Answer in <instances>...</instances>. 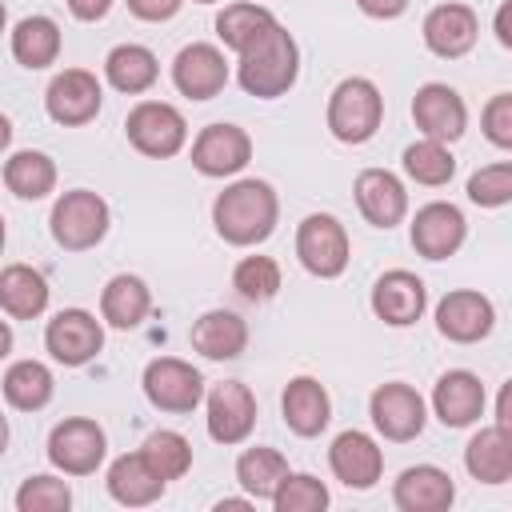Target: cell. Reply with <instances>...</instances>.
<instances>
[{"label": "cell", "mask_w": 512, "mask_h": 512, "mask_svg": "<svg viewBox=\"0 0 512 512\" xmlns=\"http://www.w3.org/2000/svg\"><path fill=\"white\" fill-rule=\"evenodd\" d=\"M108 440L104 428L88 416H68L48 432V460L64 476H92L104 464Z\"/></svg>", "instance_id": "cell-7"}, {"label": "cell", "mask_w": 512, "mask_h": 512, "mask_svg": "<svg viewBox=\"0 0 512 512\" xmlns=\"http://www.w3.org/2000/svg\"><path fill=\"white\" fill-rule=\"evenodd\" d=\"M108 224H112V212H108L104 196H96V192H88V188L64 192V196L52 204V216H48L52 240H56L64 252H88V248H96V244L108 236Z\"/></svg>", "instance_id": "cell-4"}, {"label": "cell", "mask_w": 512, "mask_h": 512, "mask_svg": "<svg viewBox=\"0 0 512 512\" xmlns=\"http://www.w3.org/2000/svg\"><path fill=\"white\" fill-rule=\"evenodd\" d=\"M52 392H56V380L40 360H16L4 372V400L20 412H40L52 400Z\"/></svg>", "instance_id": "cell-33"}, {"label": "cell", "mask_w": 512, "mask_h": 512, "mask_svg": "<svg viewBox=\"0 0 512 512\" xmlns=\"http://www.w3.org/2000/svg\"><path fill=\"white\" fill-rule=\"evenodd\" d=\"M268 504L276 512H320V508H328V488H324V480H316L308 472H288Z\"/></svg>", "instance_id": "cell-39"}, {"label": "cell", "mask_w": 512, "mask_h": 512, "mask_svg": "<svg viewBox=\"0 0 512 512\" xmlns=\"http://www.w3.org/2000/svg\"><path fill=\"white\" fill-rule=\"evenodd\" d=\"M296 256H300L304 272H312L320 280L340 276L348 268V260H352V244H348L344 224L332 212L304 216L300 228H296Z\"/></svg>", "instance_id": "cell-5"}, {"label": "cell", "mask_w": 512, "mask_h": 512, "mask_svg": "<svg viewBox=\"0 0 512 512\" xmlns=\"http://www.w3.org/2000/svg\"><path fill=\"white\" fill-rule=\"evenodd\" d=\"M124 132H128L132 148L144 152V156H152V160L176 156V152L184 148V140H188V124H184L180 108H172V104H164V100H140V104L128 112Z\"/></svg>", "instance_id": "cell-6"}, {"label": "cell", "mask_w": 512, "mask_h": 512, "mask_svg": "<svg viewBox=\"0 0 512 512\" xmlns=\"http://www.w3.org/2000/svg\"><path fill=\"white\" fill-rule=\"evenodd\" d=\"M276 220H280V200H276L272 184L256 180V176L228 184L212 204L216 236L236 248H252L260 240H268L276 232Z\"/></svg>", "instance_id": "cell-1"}, {"label": "cell", "mask_w": 512, "mask_h": 512, "mask_svg": "<svg viewBox=\"0 0 512 512\" xmlns=\"http://www.w3.org/2000/svg\"><path fill=\"white\" fill-rule=\"evenodd\" d=\"M4 448H8V420L0 416V452H4Z\"/></svg>", "instance_id": "cell-50"}, {"label": "cell", "mask_w": 512, "mask_h": 512, "mask_svg": "<svg viewBox=\"0 0 512 512\" xmlns=\"http://www.w3.org/2000/svg\"><path fill=\"white\" fill-rule=\"evenodd\" d=\"M496 424L512 432V416H508V388H500V400H496Z\"/></svg>", "instance_id": "cell-47"}, {"label": "cell", "mask_w": 512, "mask_h": 512, "mask_svg": "<svg viewBox=\"0 0 512 512\" xmlns=\"http://www.w3.org/2000/svg\"><path fill=\"white\" fill-rule=\"evenodd\" d=\"M140 452H144V460H148L164 480H180V476L192 468V444H188L180 432H172V428L152 432V436L140 444Z\"/></svg>", "instance_id": "cell-37"}, {"label": "cell", "mask_w": 512, "mask_h": 512, "mask_svg": "<svg viewBox=\"0 0 512 512\" xmlns=\"http://www.w3.org/2000/svg\"><path fill=\"white\" fill-rule=\"evenodd\" d=\"M356 208L372 228H396L408 216V192L388 168H364L352 184Z\"/></svg>", "instance_id": "cell-21"}, {"label": "cell", "mask_w": 512, "mask_h": 512, "mask_svg": "<svg viewBox=\"0 0 512 512\" xmlns=\"http://www.w3.org/2000/svg\"><path fill=\"white\" fill-rule=\"evenodd\" d=\"M496 36H500V44H504V48H512V32H508V4H500V12H496Z\"/></svg>", "instance_id": "cell-46"}, {"label": "cell", "mask_w": 512, "mask_h": 512, "mask_svg": "<svg viewBox=\"0 0 512 512\" xmlns=\"http://www.w3.org/2000/svg\"><path fill=\"white\" fill-rule=\"evenodd\" d=\"M152 312V292H148V284L140 280V276H128V272H120V276H112L108 284H104V292H100V316L112 324V328H136L144 316Z\"/></svg>", "instance_id": "cell-29"}, {"label": "cell", "mask_w": 512, "mask_h": 512, "mask_svg": "<svg viewBox=\"0 0 512 512\" xmlns=\"http://www.w3.org/2000/svg\"><path fill=\"white\" fill-rule=\"evenodd\" d=\"M104 76H108V84L116 92L140 96V92H148L156 84L160 64H156L152 48H144V44H116L108 52V60H104Z\"/></svg>", "instance_id": "cell-30"}, {"label": "cell", "mask_w": 512, "mask_h": 512, "mask_svg": "<svg viewBox=\"0 0 512 512\" xmlns=\"http://www.w3.org/2000/svg\"><path fill=\"white\" fill-rule=\"evenodd\" d=\"M404 172L424 188H444L456 176V156L440 140H416L404 148Z\"/></svg>", "instance_id": "cell-35"}, {"label": "cell", "mask_w": 512, "mask_h": 512, "mask_svg": "<svg viewBox=\"0 0 512 512\" xmlns=\"http://www.w3.org/2000/svg\"><path fill=\"white\" fill-rule=\"evenodd\" d=\"M192 348L208 360H236L248 348V324L228 308H212L192 324Z\"/></svg>", "instance_id": "cell-27"}, {"label": "cell", "mask_w": 512, "mask_h": 512, "mask_svg": "<svg viewBox=\"0 0 512 512\" xmlns=\"http://www.w3.org/2000/svg\"><path fill=\"white\" fill-rule=\"evenodd\" d=\"M476 36H480V20L468 4H436L428 16H424V44L432 56L440 60H460L476 48Z\"/></svg>", "instance_id": "cell-17"}, {"label": "cell", "mask_w": 512, "mask_h": 512, "mask_svg": "<svg viewBox=\"0 0 512 512\" xmlns=\"http://www.w3.org/2000/svg\"><path fill=\"white\" fill-rule=\"evenodd\" d=\"M412 120H416V128L428 140L452 144L468 128V108H464V100H460L456 88L432 80V84H420L416 88V96H412Z\"/></svg>", "instance_id": "cell-12"}, {"label": "cell", "mask_w": 512, "mask_h": 512, "mask_svg": "<svg viewBox=\"0 0 512 512\" xmlns=\"http://www.w3.org/2000/svg\"><path fill=\"white\" fill-rule=\"evenodd\" d=\"M4 184L20 200H44L56 188V164L48 152H36V148L12 152L4 160Z\"/></svg>", "instance_id": "cell-32"}, {"label": "cell", "mask_w": 512, "mask_h": 512, "mask_svg": "<svg viewBox=\"0 0 512 512\" xmlns=\"http://www.w3.org/2000/svg\"><path fill=\"white\" fill-rule=\"evenodd\" d=\"M108 8H112V0H68V12H72L76 20H84V24L104 20V16H108Z\"/></svg>", "instance_id": "cell-44"}, {"label": "cell", "mask_w": 512, "mask_h": 512, "mask_svg": "<svg viewBox=\"0 0 512 512\" xmlns=\"http://www.w3.org/2000/svg\"><path fill=\"white\" fill-rule=\"evenodd\" d=\"M232 288L252 300V304H264L280 292V264L272 256H244L236 268H232Z\"/></svg>", "instance_id": "cell-38"}, {"label": "cell", "mask_w": 512, "mask_h": 512, "mask_svg": "<svg viewBox=\"0 0 512 512\" xmlns=\"http://www.w3.org/2000/svg\"><path fill=\"white\" fill-rule=\"evenodd\" d=\"M356 4H360V12L372 16V20H396V16L408 8V0H356Z\"/></svg>", "instance_id": "cell-45"}, {"label": "cell", "mask_w": 512, "mask_h": 512, "mask_svg": "<svg viewBox=\"0 0 512 512\" xmlns=\"http://www.w3.org/2000/svg\"><path fill=\"white\" fill-rule=\"evenodd\" d=\"M196 4H216V0H196Z\"/></svg>", "instance_id": "cell-53"}, {"label": "cell", "mask_w": 512, "mask_h": 512, "mask_svg": "<svg viewBox=\"0 0 512 512\" xmlns=\"http://www.w3.org/2000/svg\"><path fill=\"white\" fill-rule=\"evenodd\" d=\"M468 200L480 208H504L512 200V164L500 160V164L476 168L468 176Z\"/></svg>", "instance_id": "cell-41"}, {"label": "cell", "mask_w": 512, "mask_h": 512, "mask_svg": "<svg viewBox=\"0 0 512 512\" xmlns=\"http://www.w3.org/2000/svg\"><path fill=\"white\" fill-rule=\"evenodd\" d=\"M4 24H8V8L0 4V32H4Z\"/></svg>", "instance_id": "cell-51"}, {"label": "cell", "mask_w": 512, "mask_h": 512, "mask_svg": "<svg viewBox=\"0 0 512 512\" xmlns=\"http://www.w3.org/2000/svg\"><path fill=\"white\" fill-rule=\"evenodd\" d=\"M0 252H4V216H0Z\"/></svg>", "instance_id": "cell-52"}, {"label": "cell", "mask_w": 512, "mask_h": 512, "mask_svg": "<svg viewBox=\"0 0 512 512\" xmlns=\"http://www.w3.org/2000/svg\"><path fill=\"white\" fill-rule=\"evenodd\" d=\"M280 412H284V424L296 436H320L332 420V400H328V392L316 376H292L284 384Z\"/></svg>", "instance_id": "cell-24"}, {"label": "cell", "mask_w": 512, "mask_h": 512, "mask_svg": "<svg viewBox=\"0 0 512 512\" xmlns=\"http://www.w3.org/2000/svg\"><path fill=\"white\" fill-rule=\"evenodd\" d=\"M12 56L24 68H48L60 56V24L52 16H24L12 28Z\"/></svg>", "instance_id": "cell-31"}, {"label": "cell", "mask_w": 512, "mask_h": 512, "mask_svg": "<svg viewBox=\"0 0 512 512\" xmlns=\"http://www.w3.org/2000/svg\"><path fill=\"white\" fill-rule=\"evenodd\" d=\"M424 308H428V288H424V280H420L416 272H408V268H392V272H384V276L372 284V312H376L384 324H392V328L416 324V320L424 316Z\"/></svg>", "instance_id": "cell-19"}, {"label": "cell", "mask_w": 512, "mask_h": 512, "mask_svg": "<svg viewBox=\"0 0 512 512\" xmlns=\"http://www.w3.org/2000/svg\"><path fill=\"white\" fill-rule=\"evenodd\" d=\"M252 160V136L240 124H208L192 140V168L200 176H236Z\"/></svg>", "instance_id": "cell-13"}, {"label": "cell", "mask_w": 512, "mask_h": 512, "mask_svg": "<svg viewBox=\"0 0 512 512\" xmlns=\"http://www.w3.org/2000/svg\"><path fill=\"white\" fill-rule=\"evenodd\" d=\"M8 144H12V120H8L4 112H0V152H4Z\"/></svg>", "instance_id": "cell-49"}, {"label": "cell", "mask_w": 512, "mask_h": 512, "mask_svg": "<svg viewBox=\"0 0 512 512\" xmlns=\"http://www.w3.org/2000/svg\"><path fill=\"white\" fill-rule=\"evenodd\" d=\"M384 120V96L372 80L364 76H348L332 88L328 96V132L340 144H364L376 136Z\"/></svg>", "instance_id": "cell-3"}, {"label": "cell", "mask_w": 512, "mask_h": 512, "mask_svg": "<svg viewBox=\"0 0 512 512\" xmlns=\"http://www.w3.org/2000/svg\"><path fill=\"white\" fill-rule=\"evenodd\" d=\"M328 464H332V476H336L340 484L364 492V488H372V484L380 480V472H384V452H380V444H376L368 432L348 428V432H340V436L332 440Z\"/></svg>", "instance_id": "cell-22"}, {"label": "cell", "mask_w": 512, "mask_h": 512, "mask_svg": "<svg viewBox=\"0 0 512 512\" xmlns=\"http://www.w3.org/2000/svg\"><path fill=\"white\" fill-rule=\"evenodd\" d=\"M0 308L12 320H36L48 308V280L28 264L0 268Z\"/></svg>", "instance_id": "cell-28"}, {"label": "cell", "mask_w": 512, "mask_h": 512, "mask_svg": "<svg viewBox=\"0 0 512 512\" xmlns=\"http://www.w3.org/2000/svg\"><path fill=\"white\" fill-rule=\"evenodd\" d=\"M144 396L160 412H192L204 400V376L180 356H156L144 368Z\"/></svg>", "instance_id": "cell-9"}, {"label": "cell", "mask_w": 512, "mask_h": 512, "mask_svg": "<svg viewBox=\"0 0 512 512\" xmlns=\"http://www.w3.org/2000/svg\"><path fill=\"white\" fill-rule=\"evenodd\" d=\"M172 84L188 100H212L228 84V60L216 44H188L172 60Z\"/></svg>", "instance_id": "cell-16"}, {"label": "cell", "mask_w": 512, "mask_h": 512, "mask_svg": "<svg viewBox=\"0 0 512 512\" xmlns=\"http://www.w3.org/2000/svg\"><path fill=\"white\" fill-rule=\"evenodd\" d=\"M496 328V308L484 292L456 288L436 304V332L452 344H476Z\"/></svg>", "instance_id": "cell-14"}, {"label": "cell", "mask_w": 512, "mask_h": 512, "mask_svg": "<svg viewBox=\"0 0 512 512\" xmlns=\"http://www.w3.org/2000/svg\"><path fill=\"white\" fill-rule=\"evenodd\" d=\"M168 488V480L144 460V452H124L112 460L108 468V492L116 504H128V508H144L152 500H160Z\"/></svg>", "instance_id": "cell-25"}, {"label": "cell", "mask_w": 512, "mask_h": 512, "mask_svg": "<svg viewBox=\"0 0 512 512\" xmlns=\"http://www.w3.org/2000/svg\"><path fill=\"white\" fill-rule=\"evenodd\" d=\"M288 476V460L276 448H244L236 460V480L248 492V500H272L280 480Z\"/></svg>", "instance_id": "cell-34"}, {"label": "cell", "mask_w": 512, "mask_h": 512, "mask_svg": "<svg viewBox=\"0 0 512 512\" xmlns=\"http://www.w3.org/2000/svg\"><path fill=\"white\" fill-rule=\"evenodd\" d=\"M256 428V396L240 380H224L208 392V436L216 444H244Z\"/></svg>", "instance_id": "cell-15"}, {"label": "cell", "mask_w": 512, "mask_h": 512, "mask_svg": "<svg viewBox=\"0 0 512 512\" xmlns=\"http://www.w3.org/2000/svg\"><path fill=\"white\" fill-rule=\"evenodd\" d=\"M184 0H128V12L136 20H148V24H160V20H172L180 12Z\"/></svg>", "instance_id": "cell-43"}, {"label": "cell", "mask_w": 512, "mask_h": 512, "mask_svg": "<svg viewBox=\"0 0 512 512\" xmlns=\"http://www.w3.org/2000/svg\"><path fill=\"white\" fill-rule=\"evenodd\" d=\"M44 348L52 352V360H60L64 368H80L88 364L100 348H104V328L92 312L84 308H64L48 320L44 328Z\"/></svg>", "instance_id": "cell-11"}, {"label": "cell", "mask_w": 512, "mask_h": 512, "mask_svg": "<svg viewBox=\"0 0 512 512\" xmlns=\"http://www.w3.org/2000/svg\"><path fill=\"white\" fill-rule=\"evenodd\" d=\"M236 56H240L236 80H240V88H244L248 96H256V100H276V96H284V92L296 84V76H300V48H296L292 32H288L280 20L268 24L256 40H248Z\"/></svg>", "instance_id": "cell-2"}, {"label": "cell", "mask_w": 512, "mask_h": 512, "mask_svg": "<svg viewBox=\"0 0 512 512\" xmlns=\"http://www.w3.org/2000/svg\"><path fill=\"white\" fill-rule=\"evenodd\" d=\"M484 404H488L484 384L468 368L444 372L436 380V388H432V412H436V420L444 428H468V424H476L484 416Z\"/></svg>", "instance_id": "cell-20"}, {"label": "cell", "mask_w": 512, "mask_h": 512, "mask_svg": "<svg viewBox=\"0 0 512 512\" xmlns=\"http://www.w3.org/2000/svg\"><path fill=\"white\" fill-rule=\"evenodd\" d=\"M16 508L20 512H68L72 488L60 476H28L16 488Z\"/></svg>", "instance_id": "cell-40"}, {"label": "cell", "mask_w": 512, "mask_h": 512, "mask_svg": "<svg viewBox=\"0 0 512 512\" xmlns=\"http://www.w3.org/2000/svg\"><path fill=\"white\" fill-rule=\"evenodd\" d=\"M392 500H396L400 512H444L456 500V484L436 464H412L396 476Z\"/></svg>", "instance_id": "cell-23"}, {"label": "cell", "mask_w": 512, "mask_h": 512, "mask_svg": "<svg viewBox=\"0 0 512 512\" xmlns=\"http://www.w3.org/2000/svg\"><path fill=\"white\" fill-rule=\"evenodd\" d=\"M468 236L464 212L448 200H432L412 216V248L424 260H448Z\"/></svg>", "instance_id": "cell-18"}, {"label": "cell", "mask_w": 512, "mask_h": 512, "mask_svg": "<svg viewBox=\"0 0 512 512\" xmlns=\"http://www.w3.org/2000/svg\"><path fill=\"white\" fill-rule=\"evenodd\" d=\"M464 468L480 484H508L512 476V432L492 424L480 428L464 448Z\"/></svg>", "instance_id": "cell-26"}, {"label": "cell", "mask_w": 512, "mask_h": 512, "mask_svg": "<svg viewBox=\"0 0 512 512\" xmlns=\"http://www.w3.org/2000/svg\"><path fill=\"white\" fill-rule=\"evenodd\" d=\"M268 24H276V16H272L268 8L240 0V4H224V12L216 16V36H220L224 48L240 52V48H244L248 40H256Z\"/></svg>", "instance_id": "cell-36"}, {"label": "cell", "mask_w": 512, "mask_h": 512, "mask_svg": "<svg viewBox=\"0 0 512 512\" xmlns=\"http://www.w3.org/2000/svg\"><path fill=\"white\" fill-rule=\"evenodd\" d=\"M484 136L496 144V148H512V96L508 92H496L488 104H484Z\"/></svg>", "instance_id": "cell-42"}, {"label": "cell", "mask_w": 512, "mask_h": 512, "mask_svg": "<svg viewBox=\"0 0 512 512\" xmlns=\"http://www.w3.org/2000/svg\"><path fill=\"white\" fill-rule=\"evenodd\" d=\"M12 352V328H8V320H0V360Z\"/></svg>", "instance_id": "cell-48"}, {"label": "cell", "mask_w": 512, "mask_h": 512, "mask_svg": "<svg viewBox=\"0 0 512 512\" xmlns=\"http://www.w3.org/2000/svg\"><path fill=\"white\" fill-rule=\"evenodd\" d=\"M100 80L88 72V68H64L48 80V92H44V108L56 124L64 128H80L88 120H96L100 112Z\"/></svg>", "instance_id": "cell-10"}, {"label": "cell", "mask_w": 512, "mask_h": 512, "mask_svg": "<svg viewBox=\"0 0 512 512\" xmlns=\"http://www.w3.org/2000/svg\"><path fill=\"white\" fill-rule=\"evenodd\" d=\"M368 416L376 424V432L384 440H416L424 432V420H428V408H424V396L404 384V380H388L380 384L372 396H368Z\"/></svg>", "instance_id": "cell-8"}]
</instances>
